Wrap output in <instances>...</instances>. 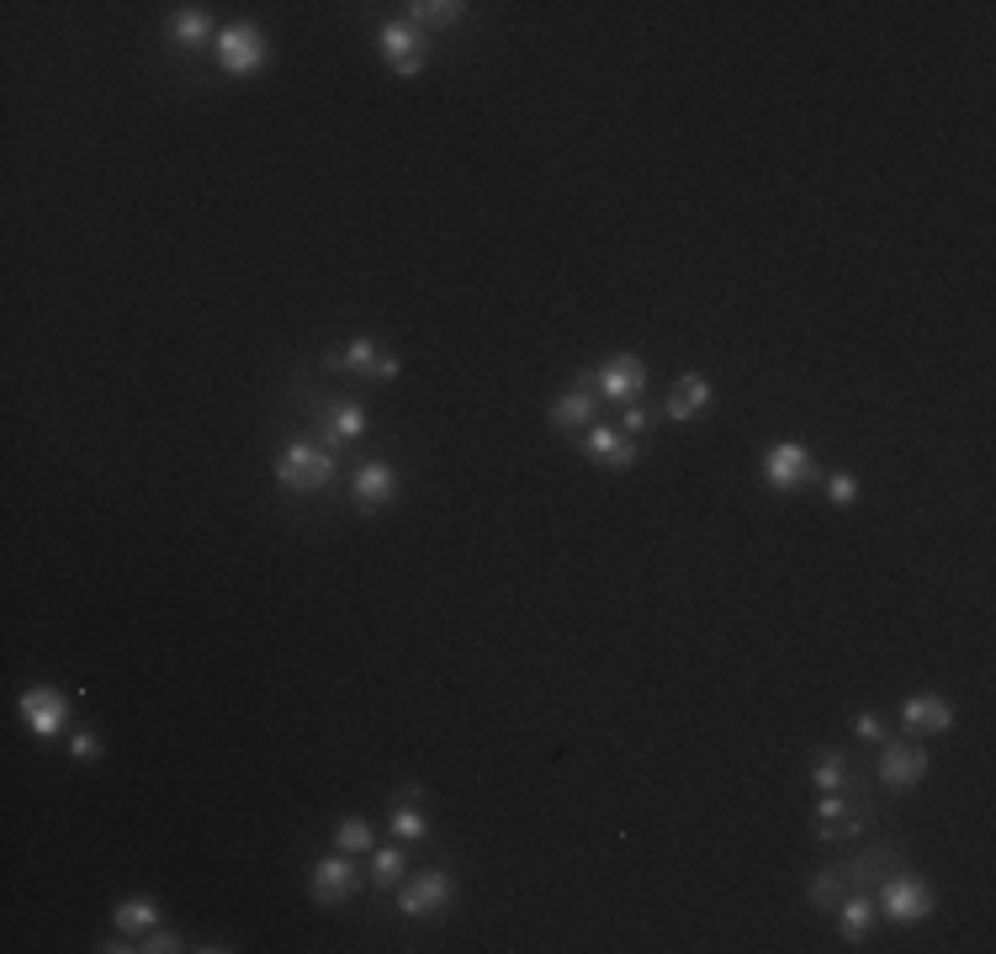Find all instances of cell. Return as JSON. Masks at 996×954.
Segmentation results:
<instances>
[{"instance_id": "cell-28", "label": "cell", "mask_w": 996, "mask_h": 954, "mask_svg": "<svg viewBox=\"0 0 996 954\" xmlns=\"http://www.w3.org/2000/svg\"><path fill=\"white\" fill-rule=\"evenodd\" d=\"M827 499H832V504H854V499H859V477H854V473H832V477H827Z\"/></svg>"}, {"instance_id": "cell-2", "label": "cell", "mask_w": 996, "mask_h": 954, "mask_svg": "<svg viewBox=\"0 0 996 954\" xmlns=\"http://www.w3.org/2000/svg\"><path fill=\"white\" fill-rule=\"evenodd\" d=\"M266 59H271V48H266L260 27L234 22V27H223V33H218V65L229 69V74H260Z\"/></svg>"}, {"instance_id": "cell-7", "label": "cell", "mask_w": 996, "mask_h": 954, "mask_svg": "<svg viewBox=\"0 0 996 954\" xmlns=\"http://www.w3.org/2000/svg\"><path fill=\"white\" fill-rule=\"evenodd\" d=\"M594 387H599L610 404H636V398L647 393V367H642L636 356H616V361H605V367H599Z\"/></svg>"}, {"instance_id": "cell-13", "label": "cell", "mask_w": 996, "mask_h": 954, "mask_svg": "<svg viewBox=\"0 0 996 954\" xmlns=\"http://www.w3.org/2000/svg\"><path fill=\"white\" fill-rule=\"evenodd\" d=\"M350 488H355V504H361V510H382V504L398 493V473H392L387 462H366Z\"/></svg>"}, {"instance_id": "cell-10", "label": "cell", "mask_w": 996, "mask_h": 954, "mask_svg": "<svg viewBox=\"0 0 996 954\" xmlns=\"http://www.w3.org/2000/svg\"><path fill=\"white\" fill-rule=\"evenodd\" d=\"M923 775H928V753H923V748L891 743V748L880 753V784H891V790H912V784H923Z\"/></svg>"}, {"instance_id": "cell-5", "label": "cell", "mask_w": 996, "mask_h": 954, "mask_svg": "<svg viewBox=\"0 0 996 954\" xmlns=\"http://www.w3.org/2000/svg\"><path fill=\"white\" fill-rule=\"evenodd\" d=\"M456 896L446 870H424V875H413L409 886L398 891V912L403 918H435V912H446V901Z\"/></svg>"}, {"instance_id": "cell-23", "label": "cell", "mask_w": 996, "mask_h": 954, "mask_svg": "<svg viewBox=\"0 0 996 954\" xmlns=\"http://www.w3.org/2000/svg\"><path fill=\"white\" fill-rule=\"evenodd\" d=\"M335 849H340V853H372V822L344 817L340 833H335Z\"/></svg>"}, {"instance_id": "cell-32", "label": "cell", "mask_w": 996, "mask_h": 954, "mask_svg": "<svg viewBox=\"0 0 996 954\" xmlns=\"http://www.w3.org/2000/svg\"><path fill=\"white\" fill-rule=\"evenodd\" d=\"M647 430V414L636 409V404H625V424H620V435H642Z\"/></svg>"}, {"instance_id": "cell-16", "label": "cell", "mask_w": 996, "mask_h": 954, "mask_svg": "<svg viewBox=\"0 0 996 954\" xmlns=\"http://www.w3.org/2000/svg\"><path fill=\"white\" fill-rule=\"evenodd\" d=\"M556 430H584V424H594V393H584V382L573 387V393H562L556 404H551L547 414Z\"/></svg>"}, {"instance_id": "cell-9", "label": "cell", "mask_w": 996, "mask_h": 954, "mask_svg": "<svg viewBox=\"0 0 996 954\" xmlns=\"http://www.w3.org/2000/svg\"><path fill=\"white\" fill-rule=\"evenodd\" d=\"M350 891H355V864L344 853H329V859L313 864V901L318 907H340Z\"/></svg>"}, {"instance_id": "cell-27", "label": "cell", "mask_w": 996, "mask_h": 954, "mask_svg": "<svg viewBox=\"0 0 996 954\" xmlns=\"http://www.w3.org/2000/svg\"><path fill=\"white\" fill-rule=\"evenodd\" d=\"M138 950H143V954H180V950H186V939H180V933H171V928H149Z\"/></svg>"}, {"instance_id": "cell-31", "label": "cell", "mask_w": 996, "mask_h": 954, "mask_svg": "<svg viewBox=\"0 0 996 954\" xmlns=\"http://www.w3.org/2000/svg\"><path fill=\"white\" fill-rule=\"evenodd\" d=\"M837 875H822V881H817V886H811V901H817V907H832V896H837Z\"/></svg>"}, {"instance_id": "cell-11", "label": "cell", "mask_w": 996, "mask_h": 954, "mask_svg": "<svg viewBox=\"0 0 996 954\" xmlns=\"http://www.w3.org/2000/svg\"><path fill=\"white\" fill-rule=\"evenodd\" d=\"M584 451L594 456V462H599V467H610V473H625V467H636V445L625 441L616 424H588Z\"/></svg>"}, {"instance_id": "cell-18", "label": "cell", "mask_w": 996, "mask_h": 954, "mask_svg": "<svg viewBox=\"0 0 996 954\" xmlns=\"http://www.w3.org/2000/svg\"><path fill=\"white\" fill-rule=\"evenodd\" d=\"M171 37L180 48H202L207 37H212V16H207L202 5H180L171 16Z\"/></svg>"}, {"instance_id": "cell-25", "label": "cell", "mask_w": 996, "mask_h": 954, "mask_svg": "<svg viewBox=\"0 0 996 954\" xmlns=\"http://www.w3.org/2000/svg\"><path fill=\"white\" fill-rule=\"evenodd\" d=\"M392 833H398L403 844H419V838L430 833V822L419 817V806H409V801H398V806H392Z\"/></svg>"}, {"instance_id": "cell-1", "label": "cell", "mask_w": 996, "mask_h": 954, "mask_svg": "<svg viewBox=\"0 0 996 954\" xmlns=\"http://www.w3.org/2000/svg\"><path fill=\"white\" fill-rule=\"evenodd\" d=\"M335 473H340L335 451H318V445H286L276 456V482L286 493H313V488H324Z\"/></svg>"}, {"instance_id": "cell-4", "label": "cell", "mask_w": 996, "mask_h": 954, "mask_svg": "<svg viewBox=\"0 0 996 954\" xmlns=\"http://www.w3.org/2000/svg\"><path fill=\"white\" fill-rule=\"evenodd\" d=\"M875 912H886L891 922H923L933 912V891L917 881V875H895L880 886L875 896Z\"/></svg>"}, {"instance_id": "cell-12", "label": "cell", "mask_w": 996, "mask_h": 954, "mask_svg": "<svg viewBox=\"0 0 996 954\" xmlns=\"http://www.w3.org/2000/svg\"><path fill=\"white\" fill-rule=\"evenodd\" d=\"M711 398H716V387H711L705 376L684 372L679 382H673V393H668V419H673V424H689L700 409H711Z\"/></svg>"}, {"instance_id": "cell-21", "label": "cell", "mask_w": 996, "mask_h": 954, "mask_svg": "<svg viewBox=\"0 0 996 954\" xmlns=\"http://www.w3.org/2000/svg\"><path fill=\"white\" fill-rule=\"evenodd\" d=\"M366 435V409H355V404H340V409L329 414V441L335 445H350Z\"/></svg>"}, {"instance_id": "cell-26", "label": "cell", "mask_w": 996, "mask_h": 954, "mask_svg": "<svg viewBox=\"0 0 996 954\" xmlns=\"http://www.w3.org/2000/svg\"><path fill=\"white\" fill-rule=\"evenodd\" d=\"M372 859H377V864H372V881H377L382 891L403 881V853H398V849H377Z\"/></svg>"}, {"instance_id": "cell-29", "label": "cell", "mask_w": 996, "mask_h": 954, "mask_svg": "<svg viewBox=\"0 0 996 954\" xmlns=\"http://www.w3.org/2000/svg\"><path fill=\"white\" fill-rule=\"evenodd\" d=\"M96 753H102L96 732H74V737H69V758H74V764H91Z\"/></svg>"}, {"instance_id": "cell-30", "label": "cell", "mask_w": 996, "mask_h": 954, "mask_svg": "<svg viewBox=\"0 0 996 954\" xmlns=\"http://www.w3.org/2000/svg\"><path fill=\"white\" fill-rule=\"evenodd\" d=\"M854 732H859L864 743H880V737H886V721H880L875 711H859L854 716Z\"/></svg>"}, {"instance_id": "cell-17", "label": "cell", "mask_w": 996, "mask_h": 954, "mask_svg": "<svg viewBox=\"0 0 996 954\" xmlns=\"http://www.w3.org/2000/svg\"><path fill=\"white\" fill-rule=\"evenodd\" d=\"M117 933H149V928H160V901L154 896H128V901H117Z\"/></svg>"}, {"instance_id": "cell-24", "label": "cell", "mask_w": 996, "mask_h": 954, "mask_svg": "<svg viewBox=\"0 0 996 954\" xmlns=\"http://www.w3.org/2000/svg\"><path fill=\"white\" fill-rule=\"evenodd\" d=\"M843 775H848V758H843V753H817L811 780L822 784V790H843Z\"/></svg>"}, {"instance_id": "cell-19", "label": "cell", "mask_w": 996, "mask_h": 954, "mask_svg": "<svg viewBox=\"0 0 996 954\" xmlns=\"http://www.w3.org/2000/svg\"><path fill=\"white\" fill-rule=\"evenodd\" d=\"M461 0H413L409 5V22L413 27H456L461 22Z\"/></svg>"}, {"instance_id": "cell-8", "label": "cell", "mask_w": 996, "mask_h": 954, "mask_svg": "<svg viewBox=\"0 0 996 954\" xmlns=\"http://www.w3.org/2000/svg\"><path fill=\"white\" fill-rule=\"evenodd\" d=\"M65 716H69V700L59 689H48V684H33L22 695V721L33 726V737H59L65 732Z\"/></svg>"}, {"instance_id": "cell-15", "label": "cell", "mask_w": 996, "mask_h": 954, "mask_svg": "<svg viewBox=\"0 0 996 954\" xmlns=\"http://www.w3.org/2000/svg\"><path fill=\"white\" fill-rule=\"evenodd\" d=\"M382 361H387V350H382L377 340H366V335L329 356V367H335V372H355V376H372V372L382 376Z\"/></svg>"}, {"instance_id": "cell-14", "label": "cell", "mask_w": 996, "mask_h": 954, "mask_svg": "<svg viewBox=\"0 0 996 954\" xmlns=\"http://www.w3.org/2000/svg\"><path fill=\"white\" fill-rule=\"evenodd\" d=\"M901 721H906L912 732H949V726H954V706H949L944 695H912V700L901 706Z\"/></svg>"}, {"instance_id": "cell-22", "label": "cell", "mask_w": 996, "mask_h": 954, "mask_svg": "<svg viewBox=\"0 0 996 954\" xmlns=\"http://www.w3.org/2000/svg\"><path fill=\"white\" fill-rule=\"evenodd\" d=\"M869 922H875V896L843 901V939H848V944H859L864 933H869Z\"/></svg>"}, {"instance_id": "cell-6", "label": "cell", "mask_w": 996, "mask_h": 954, "mask_svg": "<svg viewBox=\"0 0 996 954\" xmlns=\"http://www.w3.org/2000/svg\"><path fill=\"white\" fill-rule=\"evenodd\" d=\"M377 48L398 74H419V69H424V33H419L413 22H387V27L377 33Z\"/></svg>"}, {"instance_id": "cell-20", "label": "cell", "mask_w": 996, "mask_h": 954, "mask_svg": "<svg viewBox=\"0 0 996 954\" xmlns=\"http://www.w3.org/2000/svg\"><path fill=\"white\" fill-rule=\"evenodd\" d=\"M817 833H822V838H848V833H859L864 822L854 817V806H848V801H837V795H827L822 801V812H817Z\"/></svg>"}, {"instance_id": "cell-3", "label": "cell", "mask_w": 996, "mask_h": 954, "mask_svg": "<svg viewBox=\"0 0 996 954\" xmlns=\"http://www.w3.org/2000/svg\"><path fill=\"white\" fill-rule=\"evenodd\" d=\"M817 477V462H811V451L806 445H769V456H763V482L774 488V493H795V488H806Z\"/></svg>"}]
</instances>
